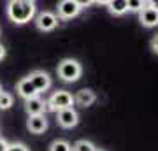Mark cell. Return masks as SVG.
<instances>
[{
	"mask_svg": "<svg viewBox=\"0 0 158 151\" xmlns=\"http://www.w3.org/2000/svg\"><path fill=\"white\" fill-rule=\"evenodd\" d=\"M7 16L18 25L28 23L35 16V2L32 0H11L7 4Z\"/></svg>",
	"mask_w": 158,
	"mask_h": 151,
	"instance_id": "cell-1",
	"label": "cell"
},
{
	"mask_svg": "<svg viewBox=\"0 0 158 151\" xmlns=\"http://www.w3.org/2000/svg\"><path fill=\"white\" fill-rule=\"evenodd\" d=\"M72 104H74V97L65 90H58L49 97V100L46 102V111L58 112L63 111V109H70Z\"/></svg>",
	"mask_w": 158,
	"mask_h": 151,
	"instance_id": "cell-2",
	"label": "cell"
},
{
	"mask_svg": "<svg viewBox=\"0 0 158 151\" xmlns=\"http://www.w3.org/2000/svg\"><path fill=\"white\" fill-rule=\"evenodd\" d=\"M58 76L65 81V83H74L77 81L81 76V63L72 58H63L58 63Z\"/></svg>",
	"mask_w": 158,
	"mask_h": 151,
	"instance_id": "cell-3",
	"label": "cell"
},
{
	"mask_svg": "<svg viewBox=\"0 0 158 151\" xmlns=\"http://www.w3.org/2000/svg\"><path fill=\"white\" fill-rule=\"evenodd\" d=\"M81 9L83 7H81V4H79L77 0H62L58 4V14L63 19H70V18L77 16Z\"/></svg>",
	"mask_w": 158,
	"mask_h": 151,
	"instance_id": "cell-4",
	"label": "cell"
},
{
	"mask_svg": "<svg viewBox=\"0 0 158 151\" xmlns=\"http://www.w3.org/2000/svg\"><path fill=\"white\" fill-rule=\"evenodd\" d=\"M56 121L63 128H74L79 123V116H77V112L70 107V109H63V111L56 112Z\"/></svg>",
	"mask_w": 158,
	"mask_h": 151,
	"instance_id": "cell-5",
	"label": "cell"
},
{
	"mask_svg": "<svg viewBox=\"0 0 158 151\" xmlns=\"http://www.w3.org/2000/svg\"><path fill=\"white\" fill-rule=\"evenodd\" d=\"M28 79L32 81L34 88L37 90V93H40V91H46V90L51 86V78H49V74L44 72V70H34V72L28 76Z\"/></svg>",
	"mask_w": 158,
	"mask_h": 151,
	"instance_id": "cell-6",
	"label": "cell"
},
{
	"mask_svg": "<svg viewBox=\"0 0 158 151\" xmlns=\"http://www.w3.org/2000/svg\"><path fill=\"white\" fill-rule=\"evenodd\" d=\"M35 23H37V28H39L40 32H51V30L58 25V18L49 11H42L39 16H37Z\"/></svg>",
	"mask_w": 158,
	"mask_h": 151,
	"instance_id": "cell-7",
	"label": "cell"
},
{
	"mask_svg": "<svg viewBox=\"0 0 158 151\" xmlns=\"http://www.w3.org/2000/svg\"><path fill=\"white\" fill-rule=\"evenodd\" d=\"M27 128H28L32 134H44L46 128H48V120H46L44 114L28 116V120H27Z\"/></svg>",
	"mask_w": 158,
	"mask_h": 151,
	"instance_id": "cell-8",
	"label": "cell"
},
{
	"mask_svg": "<svg viewBox=\"0 0 158 151\" xmlns=\"http://www.w3.org/2000/svg\"><path fill=\"white\" fill-rule=\"evenodd\" d=\"M25 111L28 112V116H39V114H44L46 102L42 100L39 95L34 97V99H28V100H25Z\"/></svg>",
	"mask_w": 158,
	"mask_h": 151,
	"instance_id": "cell-9",
	"label": "cell"
},
{
	"mask_svg": "<svg viewBox=\"0 0 158 151\" xmlns=\"http://www.w3.org/2000/svg\"><path fill=\"white\" fill-rule=\"evenodd\" d=\"M139 21H141L144 27H148V28L156 27L158 25V12L148 6V2H146V6L142 7V11L139 12Z\"/></svg>",
	"mask_w": 158,
	"mask_h": 151,
	"instance_id": "cell-10",
	"label": "cell"
},
{
	"mask_svg": "<svg viewBox=\"0 0 158 151\" xmlns=\"http://www.w3.org/2000/svg\"><path fill=\"white\" fill-rule=\"evenodd\" d=\"M74 97V102L77 104V106H81V107H90L93 102H95V91L93 90H90V88H83V90H79L76 95H72Z\"/></svg>",
	"mask_w": 158,
	"mask_h": 151,
	"instance_id": "cell-11",
	"label": "cell"
},
{
	"mask_svg": "<svg viewBox=\"0 0 158 151\" xmlns=\"http://www.w3.org/2000/svg\"><path fill=\"white\" fill-rule=\"evenodd\" d=\"M18 93H19V97H23L25 100L34 99V97L39 95V93H37V90L34 88V84H32V81H30L28 78H23L21 81L18 83Z\"/></svg>",
	"mask_w": 158,
	"mask_h": 151,
	"instance_id": "cell-12",
	"label": "cell"
},
{
	"mask_svg": "<svg viewBox=\"0 0 158 151\" xmlns=\"http://www.w3.org/2000/svg\"><path fill=\"white\" fill-rule=\"evenodd\" d=\"M106 6L109 7V11L116 14V16H121L125 12L128 11V7H127V0H109L106 2Z\"/></svg>",
	"mask_w": 158,
	"mask_h": 151,
	"instance_id": "cell-13",
	"label": "cell"
},
{
	"mask_svg": "<svg viewBox=\"0 0 158 151\" xmlns=\"http://www.w3.org/2000/svg\"><path fill=\"white\" fill-rule=\"evenodd\" d=\"M95 144L91 141H86V139H81L77 141L76 144L72 146V151H95Z\"/></svg>",
	"mask_w": 158,
	"mask_h": 151,
	"instance_id": "cell-14",
	"label": "cell"
},
{
	"mask_svg": "<svg viewBox=\"0 0 158 151\" xmlns=\"http://www.w3.org/2000/svg\"><path fill=\"white\" fill-rule=\"evenodd\" d=\"M49 151H72V146L69 144L67 141L58 139V141H55V142L49 146Z\"/></svg>",
	"mask_w": 158,
	"mask_h": 151,
	"instance_id": "cell-15",
	"label": "cell"
},
{
	"mask_svg": "<svg viewBox=\"0 0 158 151\" xmlns=\"http://www.w3.org/2000/svg\"><path fill=\"white\" fill-rule=\"evenodd\" d=\"M12 106V95L7 93V91H0V109L6 111Z\"/></svg>",
	"mask_w": 158,
	"mask_h": 151,
	"instance_id": "cell-16",
	"label": "cell"
},
{
	"mask_svg": "<svg viewBox=\"0 0 158 151\" xmlns=\"http://www.w3.org/2000/svg\"><path fill=\"white\" fill-rule=\"evenodd\" d=\"M144 6H146L144 0H127V7H128V11H132V12H141Z\"/></svg>",
	"mask_w": 158,
	"mask_h": 151,
	"instance_id": "cell-17",
	"label": "cell"
},
{
	"mask_svg": "<svg viewBox=\"0 0 158 151\" xmlns=\"http://www.w3.org/2000/svg\"><path fill=\"white\" fill-rule=\"evenodd\" d=\"M7 151H30V149L23 142H12V144L7 146Z\"/></svg>",
	"mask_w": 158,
	"mask_h": 151,
	"instance_id": "cell-18",
	"label": "cell"
},
{
	"mask_svg": "<svg viewBox=\"0 0 158 151\" xmlns=\"http://www.w3.org/2000/svg\"><path fill=\"white\" fill-rule=\"evenodd\" d=\"M151 49L155 51V53H158V34L151 39Z\"/></svg>",
	"mask_w": 158,
	"mask_h": 151,
	"instance_id": "cell-19",
	"label": "cell"
},
{
	"mask_svg": "<svg viewBox=\"0 0 158 151\" xmlns=\"http://www.w3.org/2000/svg\"><path fill=\"white\" fill-rule=\"evenodd\" d=\"M7 146H9V142L4 137H0V151H7Z\"/></svg>",
	"mask_w": 158,
	"mask_h": 151,
	"instance_id": "cell-20",
	"label": "cell"
},
{
	"mask_svg": "<svg viewBox=\"0 0 158 151\" xmlns=\"http://www.w3.org/2000/svg\"><path fill=\"white\" fill-rule=\"evenodd\" d=\"M148 6H149L151 9H155V11L158 12V0H151V2H148Z\"/></svg>",
	"mask_w": 158,
	"mask_h": 151,
	"instance_id": "cell-21",
	"label": "cell"
},
{
	"mask_svg": "<svg viewBox=\"0 0 158 151\" xmlns=\"http://www.w3.org/2000/svg\"><path fill=\"white\" fill-rule=\"evenodd\" d=\"M4 56H6V48L0 44V60H4Z\"/></svg>",
	"mask_w": 158,
	"mask_h": 151,
	"instance_id": "cell-22",
	"label": "cell"
},
{
	"mask_svg": "<svg viewBox=\"0 0 158 151\" xmlns=\"http://www.w3.org/2000/svg\"><path fill=\"white\" fill-rule=\"evenodd\" d=\"M95 151H104V149H95Z\"/></svg>",
	"mask_w": 158,
	"mask_h": 151,
	"instance_id": "cell-23",
	"label": "cell"
}]
</instances>
